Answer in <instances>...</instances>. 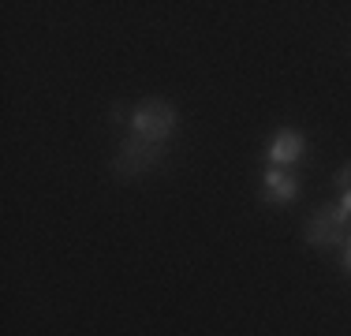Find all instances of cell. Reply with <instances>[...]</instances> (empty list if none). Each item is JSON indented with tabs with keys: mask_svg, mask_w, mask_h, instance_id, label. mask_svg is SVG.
Listing matches in <instances>:
<instances>
[{
	"mask_svg": "<svg viewBox=\"0 0 351 336\" xmlns=\"http://www.w3.org/2000/svg\"><path fill=\"white\" fill-rule=\"evenodd\" d=\"M348 224H351V213L344 206L317 209L311 221H306V239L314 247H340V243H348Z\"/></svg>",
	"mask_w": 351,
	"mask_h": 336,
	"instance_id": "obj_2",
	"label": "cell"
},
{
	"mask_svg": "<svg viewBox=\"0 0 351 336\" xmlns=\"http://www.w3.org/2000/svg\"><path fill=\"white\" fill-rule=\"evenodd\" d=\"M344 269L351 273V235H348V247H344Z\"/></svg>",
	"mask_w": 351,
	"mask_h": 336,
	"instance_id": "obj_7",
	"label": "cell"
},
{
	"mask_svg": "<svg viewBox=\"0 0 351 336\" xmlns=\"http://www.w3.org/2000/svg\"><path fill=\"white\" fill-rule=\"evenodd\" d=\"M262 195L265 202H295L299 198V180L288 172V168H269L265 172V180H262Z\"/></svg>",
	"mask_w": 351,
	"mask_h": 336,
	"instance_id": "obj_4",
	"label": "cell"
},
{
	"mask_svg": "<svg viewBox=\"0 0 351 336\" xmlns=\"http://www.w3.org/2000/svg\"><path fill=\"white\" fill-rule=\"evenodd\" d=\"M161 149L165 146H157V142H146V139H138V134H128L112 165H116V172H120V176H138V172H146V168L157 165Z\"/></svg>",
	"mask_w": 351,
	"mask_h": 336,
	"instance_id": "obj_3",
	"label": "cell"
},
{
	"mask_svg": "<svg viewBox=\"0 0 351 336\" xmlns=\"http://www.w3.org/2000/svg\"><path fill=\"white\" fill-rule=\"evenodd\" d=\"M299 157H303V134H295V131H280L277 139L269 142V161H273V168L295 165Z\"/></svg>",
	"mask_w": 351,
	"mask_h": 336,
	"instance_id": "obj_5",
	"label": "cell"
},
{
	"mask_svg": "<svg viewBox=\"0 0 351 336\" xmlns=\"http://www.w3.org/2000/svg\"><path fill=\"white\" fill-rule=\"evenodd\" d=\"M337 183H340V187H344V202H340V206H344L348 213H351V165H348V168H340Z\"/></svg>",
	"mask_w": 351,
	"mask_h": 336,
	"instance_id": "obj_6",
	"label": "cell"
},
{
	"mask_svg": "<svg viewBox=\"0 0 351 336\" xmlns=\"http://www.w3.org/2000/svg\"><path fill=\"white\" fill-rule=\"evenodd\" d=\"M176 131V108L169 101H146V105L135 112V120H131V134H138V139L146 142H157V146H165V142L172 139Z\"/></svg>",
	"mask_w": 351,
	"mask_h": 336,
	"instance_id": "obj_1",
	"label": "cell"
}]
</instances>
